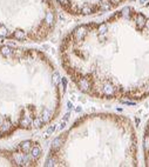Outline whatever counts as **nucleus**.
<instances>
[{
	"mask_svg": "<svg viewBox=\"0 0 149 167\" xmlns=\"http://www.w3.org/2000/svg\"><path fill=\"white\" fill-rule=\"evenodd\" d=\"M136 14L126 7L106 21L74 27L62 39L61 66L82 93L126 104L149 93V27Z\"/></svg>",
	"mask_w": 149,
	"mask_h": 167,
	"instance_id": "nucleus-1",
	"label": "nucleus"
},
{
	"mask_svg": "<svg viewBox=\"0 0 149 167\" xmlns=\"http://www.w3.org/2000/svg\"><path fill=\"white\" fill-rule=\"evenodd\" d=\"M61 101V76L45 53L0 44V139L52 124Z\"/></svg>",
	"mask_w": 149,
	"mask_h": 167,
	"instance_id": "nucleus-2",
	"label": "nucleus"
},
{
	"mask_svg": "<svg viewBox=\"0 0 149 167\" xmlns=\"http://www.w3.org/2000/svg\"><path fill=\"white\" fill-rule=\"evenodd\" d=\"M136 144L126 121L119 117L84 115L51 145L46 166L69 167L134 162Z\"/></svg>",
	"mask_w": 149,
	"mask_h": 167,
	"instance_id": "nucleus-3",
	"label": "nucleus"
},
{
	"mask_svg": "<svg viewBox=\"0 0 149 167\" xmlns=\"http://www.w3.org/2000/svg\"><path fill=\"white\" fill-rule=\"evenodd\" d=\"M55 24L54 0H0V40L39 42Z\"/></svg>",
	"mask_w": 149,
	"mask_h": 167,
	"instance_id": "nucleus-4",
	"label": "nucleus"
},
{
	"mask_svg": "<svg viewBox=\"0 0 149 167\" xmlns=\"http://www.w3.org/2000/svg\"><path fill=\"white\" fill-rule=\"evenodd\" d=\"M44 149L39 141L25 140L12 147L0 148V166L33 167L39 166Z\"/></svg>",
	"mask_w": 149,
	"mask_h": 167,
	"instance_id": "nucleus-5",
	"label": "nucleus"
},
{
	"mask_svg": "<svg viewBox=\"0 0 149 167\" xmlns=\"http://www.w3.org/2000/svg\"><path fill=\"white\" fill-rule=\"evenodd\" d=\"M63 12L69 15L87 17L110 11L124 0H55Z\"/></svg>",
	"mask_w": 149,
	"mask_h": 167,
	"instance_id": "nucleus-6",
	"label": "nucleus"
}]
</instances>
